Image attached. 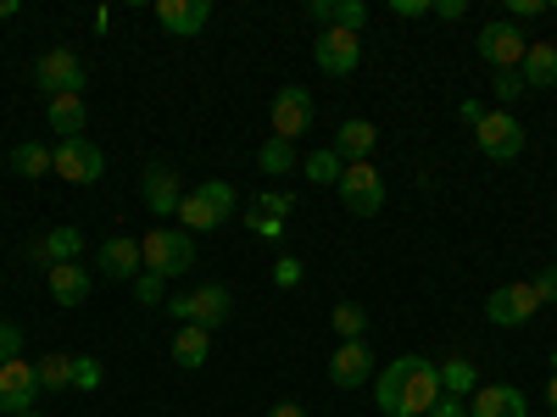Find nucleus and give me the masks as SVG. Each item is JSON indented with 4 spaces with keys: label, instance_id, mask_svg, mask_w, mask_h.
Returning <instances> with one entry per match:
<instances>
[{
    "label": "nucleus",
    "instance_id": "obj_25",
    "mask_svg": "<svg viewBox=\"0 0 557 417\" xmlns=\"http://www.w3.org/2000/svg\"><path fill=\"white\" fill-rule=\"evenodd\" d=\"M480 390V374H474V362L469 356H446L441 362V395H457V401H469Z\"/></svg>",
    "mask_w": 557,
    "mask_h": 417
},
{
    "label": "nucleus",
    "instance_id": "obj_1",
    "mask_svg": "<svg viewBox=\"0 0 557 417\" xmlns=\"http://www.w3.org/2000/svg\"><path fill=\"white\" fill-rule=\"evenodd\" d=\"M374 401L385 417H430V406L441 401V367L424 356H396L374 379Z\"/></svg>",
    "mask_w": 557,
    "mask_h": 417
},
{
    "label": "nucleus",
    "instance_id": "obj_10",
    "mask_svg": "<svg viewBox=\"0 0 557 417\" xmlns=\"http://www.w3.org/2000/svg\"><path fill=\"white\" fill-rule=\"evenodd\" d=\"M535 312H541V295L530 290V278L491 290V301H485V317L496 323V329H524V323H530Z\"/></svg>",
    "mask_w": 557,
    "mask_h": 417
},
{
    "label": "nucleus",
    "instance_id": "obj_5",
    "mask_svg": "<svg viewBox=\"0 0 557 417\" xmlns=\"http://www.w3.org/2000/svg\"><path fill=\"white\" fill-rule=\"evenodd\" d=\"M474 45H480V56H485L496 73H519V62H524V51H530V39H524V28H519L513 17L485 23Z\"/></svg>",
    "mask_w": 557,
    "mask_h": 417
},
{
    "label": "nucleus",
    "instance_id": "obj_22",
    "mask_svg": "<svg viewBox=\"0 0 557 417\" xmlns=\"http://www.w3.org/2000/svg\"><path fill=\"white\" fill-rule=\"evenodd\" d=\"M84 256V235L78 228H51V235H45L39 245H34V262H45V267H62V262H78Z\"/></svg>",
    "mask_w": 557,
    "mask_h": 417
},
{
    "label": "nucleus",
    "instance_id": "obj_20",
    "mask_svg": "<svg viewBox=\"0 0 557 417\" xmlns=\"http://www.w3.org/2000/svg\"><path fill=\"white\" fill-rule=\"evenodd\" d=\"M519 78H524V89H552V84H557V45L530 39V51H524V62H519Z\"/></svg>",
    "mask_w": 557,
    "mask_h": 417
},
{
    "label": "nucleus",
    "instance_id": "obj_37",
    "mask_svg": "<svg viewBox=\"0 0 557 417\" xmlns=\"http://www.w3.org/2000/svg\"><path fill=\"white\" fill-rule=\"evenodd\" d=\"M17 356H23V329L0 317V362H17Z\"/></svg>",
    "mask_w": 557,
    "mask_h": 417
},
{
    "label": "nucleus",
    "instance_id": "obj_46",
    "mask_svg": "<svg viewBox=\"0 0 557 417\" xmlns=\"http://www.w3.org/2000/svg\"><path fill=\"white\" fill-rule=\"evenodd\" d=\"M268 417H307V406H301V401H273Z\"/></svg>",
    "mask_w": 557,
    "mask_h": 417
},
{
    "label": "nucleus",
    "instance_id": "obj_8",
    "mask_svg": "<svg viewBox=\"0 0 557 417\" xmlns=\"http://www.w3.org/2000/svg\"><path fill=\"white\" fill-rule=\"evenodd\" d=\"M474 146L491 156V162H513L519 151H524V123L513 117V112H485V123L474 128Z\"/></svg>",
    "mask_w": 557,
    "mask_h": 417
},
{
    "label": "nucleus",
    "instance_id": "obj_45",
    "mask_svg": "<svg viewBox=\"0 0 557 417\" xmlns=\"http://www.w3.org/2000/svg\"><path fill=\"white\" fill-rule=\"evenodd\" d=\"M457 112H462V123H469V128H480V123H485V112H491V106H480V101H462V106H457Z\"/></svg>",
    "mask_w": 557,
    "mask_h": 417
},
{
    "label": "nucleus",
    "instance_id": "obj_43",
    "mask_svg": "<svg viewBox=\"0 0 557 417\" xmlns=\"http://www.w3.org/2000/svg\"><path fill=\"white\" fill-rule=\"evenodd\" d=\"M307 17L330 28V23H335V0H312V7H307Z\"/></svg>",
    "mask_w": 557,
    "mask_h": 417
},
{
    "label": "nucleus",
    "instance_id": "obj_16",
    "mask_svg": "<svg viewBox=\"0 0 557 417\" xmlns=\"http://www.w3.org/2000/svg\"><path fill=\"white\" fill-rule=\"evenodd\" d=\"M139 195H146V206H151L157 217H178V201H184L178 173H173L168 162H151L146 178H139Z\"/></svg>",
    "mask_w": 557,
    "mask_h": 417
},
{
    "label": "nucleus",
    "instance_id": "obj_47",
    "mask_svg": "<svg viewBox=\"0 0 557 417\" xmlns=\"http://www.w3.org/2000/svg\"><path fill=\"white\" fill-rule=\"evenodd\" d=\"M546 406H552V417H557V374H552V384H546Z\"/></svg>",
    "mask_w": 557,
    "mask_h": 417
},
{
    "label": "nucleus",
    "instance_id": "obj_4",
    "mask_svg": "<svg viewBox=\"0 0 557 417\" xmlns=\"http://www.w3.org/2000/svg\"><path fill=\"white\" fill-rule=\"evenodd\" d=\"M168 312L178 317V323H196V329H218V323H228L235 317V295H228L223 285H201V290H190V295H173L168 301Z\"/></svg>",
    "mask_w": 557,
    "mask_h": 417
},
{
    "label": "nucleus",
    "instance_id": "obj_7",
    "mask_svg": "<svg viewBox=\"0 0 557 417\" xmlns=\"http://www.w3.org/2000/svg\"><path fill=\"white\" fill-rule=\"evenodd\" d=\"M51 173H62L67 184H96L107 173V156L89 134H78V139H62V146L51 151Z\"/></svg>",
    "mask_w": 557,
    "mask_h": 417
},
{
    "label": "nucleus",
    "instance_id": "obj_21",
    "mask_svg": "<svg viewBox=\"0 0 557 417\" xmlns=\"http://www.w3.org/2000/svg\"><path fill=\"white\" fill-rule=\"evenodd\" d=\"M374 146H380V128L368 123V117H351V123H341V134H335L341 162H368V156H374Z\"/></svg>",
    "mask_w": 557,
    "mask_h": 417
},
{
    "label": "nucleus",
    "instance_id": "obj_32",
    "mask_svg": "<svg viewBox=\"0 0 557 417\" xmlns=\"http://www.w3.org/2000/svg\"><path fill=\"white\" fill-rule=\"evenodd\" d=\"M134 301H139V306H162V301H168V278L139 273V278H134Z\"/></svg>",
    "mask_w": 557,
    "mask_h": 417
},
{
    "label": "nucleus",
    "instance_id": "obj_38",
    "mask_svg": "<svg viewBox=\"0 0 557 417\" xmlns=\"http://www.w3.org/2000/svg\"><path fill=\"white\" fill-rule=\"evenodd\" d=\"M246 228H251L257 240H285V223H278V217H262V212H246Z\"/></svg>",
    "mask_w": 557,
    "mask_h": 417
},
{
    "label": "nucleus",
    "instance_id": "obj_36",
    "mask_svg": "<svg viewBox=\"0 0 557 417\" xmlns=\"http://www.w3.org/2000/svg\"><path fill=\"white\" fill-rule=\"evenodd\" d=\"M301 278H307V267H301L296 256H278V262H273V285H278V290H296Z\"/></svg>",
    "mask_w": 557,
    "mask_h": 417
},
{
    "label": "nucleus",
    "instance_id": "obj_34",
    "mask_svg": "<svg viewBox=\"0 0 557 417\" xmlns=\"http://www.w3.org/2000/svg\"><path fill=\"white\" fill-rule=\"evenodd\" d=\"M491 89H496V106H502V112L513 106L519 96H530V89H524V78H519V73H496V84H491Z\"/></svg>",
    "mask_w": 557,
    "mask_h": 417
},
{
    "label": "nucleus",
    "instance_id": "obj_9",
    "mask_svg": "<svg viewBox=\"0 0 557 417\" xmlns=\"http://www.w3.org/2000/svg\"><path fill=\"white\" fill-rule=\"evenodd\" d=\"M34 84L45 89V101H57V96H78V89H84V62L57 45V51H45V56L34 62Z\"/></svg>",
    "mask_w": 557,
    "mask_h": 417
},
{
    "label": "nucleus",
    "instance_id": "obj_29",
    "mask_svg": "<svg viewBox=\"0 0 557 417\" xmlns=\"http://www.w3.org/2000/svg\"><path fill=\"white\" fill-rule=\"evenodd\" d=\"M257 167H262L268 178H285V173L296 167V146H285V139H268V146L257 151Z\"/></svg>",
    "mask_w": 557,
    "mask_h": 417
},
{
    "label": "nucleus",
    "instance_id": "obj_39",
    "mask_svg": "<svg viewBox=\"0 0 557 417\" xmlns=\"http://www.w3.org/2000/svg\"><path fill=\"white\" fill-rule=\"evenodd\" d=\"M530 290L541 295V306H552V301H557V267H541V273L530 278Z\"/></svg>",
    "mask_w": 557,
    "mask_h": 417
},
{
    "label": "nucleus",
    "instance_id": "obj_15",
    "mask_svg": "<svg viewBox=\"0 0 557 417\" xmlns=\"http://www.w3.org/2000/svg\"><path fill=\"white\" fill-rule=\"evenodd\" d=\"M469 417H530V401L519 384H480L469 395Z\"/></svg>",
    "mask_w": 557,
    "mask_h": 417
},
{
    "label": "nucleus",
    "instance_id": "obj_24",
    "mask_svg": "<svg viewBox=\"0 0 557 417\" xmlns=\"http://www.w3.org/2000/svg\"><path fill=\"white\" fill-rule=\"evenodd\" d=\"M207 356H212V334H207V329H196V323H184V329L173 334V362L196 374V367H207Z\"/></svg>",
    "mask_w": 557,
    "mask_h": 417
},
{
    "label": "nucleus",
    "instance_id": "obj_42",
    "mask_svg": "<svg viewBox=\"0 0 557 417\" xmlns=\"http://www.w3.org/2000/svg\"><path fill=\"white\" fill-rule=\"evenodd\" d=\"M396 17H430V0H391Z\"/></svg>",
    "mask_w": 557,
    "mask_h": 417
},
{
    "label": "nucleus",
    "instance_id": "obj_27",
    "mask_svg": "<svg viewBox=\"0 0 557 417\" xmlns=\"http://www.w3.org/2000/svg\"><path fill=\"white\" fill-rule=\"evenodd\" d=\"M301 173H307L312 184H341V178H346V162H341L335 146H323V151H312V156L301 162Z\"/></svg>",
    "mask_w": 557,
    "mask_h": 417
},
{
    "label": "nucleus",
    "instance_id": "obj_48",
    "mask_svg": "<svg viewBox=\"0 0 557 417\" xmlns=\"http://www.w3.org/2000/svg\"><path fill=\"white\" fill-rule=\"evenodd\" d=\"M0 17H17V0H0Z\"/></svg>",
    "mask_w": 557,
    "mask_h": 417
},
{
    "label": "nucleus",
    "instance_id": "obj_31",
    "mask_svg": "<svg viewBox=\"0 0 557 417\" xmlns=\"http://www.w3.org/2000/svg\"><path fill=\"white\" fill-rule=\"evenodd\" d=\"M251 212H262V217H278V223H285V217L296 212V195H290V190H262V195L251 201Z\"/></svg>",
    "mask_w": 557,
    "mask_h": 417
},
{
    "label": "nucleus",
    "instance_id": "obj_50",
    "mask_svg": "<svg viewBox=\"0 0 557 417\" xmlns=\"http://www.w3.org/2000/svg\"><path fill=\"white\" fill-rule=\"evenodd\" d=\"M552 367H557V351H552Z\"/></svg>",
    "mask_w": 557,
    "mask_h": 417
},
{
    "label": "nucleus",
    "instance_id": "obj_19",
    "mask_svg": "<svg viewBox=\"0 0 557 417\" xmlns=\"http://www.w3.org/2000/svg\"><path fill=\"white\" fill-rule=\"evenodd\" d=\"M101 273H107V278H117V285H134V278L146 273V256H139V240H128V235L107 240V245H101Z\"/></svg>",
    "mask_w": 557,
    "mask_h": 417
},
{
    "label": "nucleus",
    "instance_id": "obj_28",
    "mask_svg": "<svg viewBox=\"0 0 557 417\" xmlns=\"http://www.w3.org/2000/svg\"><path fill=\"white\" fill-rule=\"evenodd\" d=\"M34 379H39V390H73V356H39Z\"/></svg>",
    "mask_w": 557,
    "mask_h": 417
},
{
    "label": "nucleus",
    "instance_id": "obj_35",
    "mask_svg": "<svg viewBox=\"0 0 557 417\" xmlns=\"http://www.w3.org/2000/svg\"><path fill=\"white\" fill-rule=\"evenodd\" d=\"M73 390H101V362L96 356H73Z\"/></svg>",
    "mask_w": 557,
    "mask_h": 417
},
{
    "label": "nucleus",
    "instance_id": "obj_26",
    "mask_svg": "<svg viewBox=\"0 0 557 417\" xmlns=\"http://www.w3.org/2000/svg\"><path fill=\"white\" fill-rule=\"evenodd\" d=\"M12 173L17 178H45V173H51V151H45L39 139H23V146L12 151Z\"/></svg>",
    "mask_w": 557,
    "mask_h": 417
},
{
    "label": "nucleus",
    "instance_id": "obj_12",
    "mask_svg": "<svg viewBox=\"0 0 557 417\" xmlns=\"http://www.w3.org/2000/svg\"><path fill=\"white\" fill-rule=\"evenodd\" d=\"M273 139H285V146H296V134H307V123H312V89H301V84H285L273 96Z\"/></svg>",
    "mask_w": 557,
    "mask_h": 417
},
{
    "label": "nucleus",
    "instance_id": "obj_33",
    "mask_svg": "<svg viewBox=\"0 0 557 417\" xmlns=\"http://www.w3.org/2000/svg\"><path fill=\"white\" fill-rule=\"evenodd\" d=\"M330 28L362 34V28H368V7H362V0H335V23H330Z\"/></svg>",
    "mask_w": 557,
    "mask_h": 417
},
{
    "label": "nucleus",
    "instance_id": "obj_17",
    "mask_svg": "<svg viewBox=\"0 0 557 417\" xmlns=\"http://www.w3.org/2000/svg\"><path fill=\"white\" fill-rule=\"evenodd\" d=\"M368 374H374V356H368V340H341V351L330 356V379L341 390H362Z\"/></svg>",
    "mask_w": 557,
    "mask_h": 417
},
{
    "label": "nucleus",
    "instance_id": "obj_41",
    "mask_svg": "<svg viewBox=\"0 0 557 417\" xmlns=\"http://www.w3.org/2000/svg\"><path fill=\"white\" fill-rule=\"evenodd\" d=\"M462 12H469V0H435L430 7V17H446V23H457Z\"/></svg>",
    "mask_w": 557,
    "mask_h": 417
},
{
    "label": "nucleus",
    "instance_id": "obj_49",
    "mask_svg": "<svg viewBox=\"0 0 557 417\" xmlns=\"http://www.w3.org/2000/svg\"><path fill=\"white\" fill-rule=\"evenodd\" d=\"M17 417H39V412H17Z\"/></svg>",
    "mask_w": 557,
    "mask_h": 417
},
{
    "label": "nucleus",
    "instance_id": "obj_40",
    "mask_svg": "<svg viewBox=\"0 0 557 417\" xmlns=\"http://www.w3.org/2000/svg\"><path fill=\"white\" fill-rule=\"evenodd\" d=\"M430 417H469V401H457V395H441L430 406Z\"/></svg>",
    "mask_w": 557,
    "mask_h": 417
},
{
    "label": "nucleus",
    "instance_id": "obj_44",
    "mask_svg": "<svg viewBox=\"0 0 557 417\" xmlns=\"http://www.w3.org/2000/svg\"><path fill=\"white\" fill-rule=\"evenodd\" d=\"M530 12H546V0H507V17H530Z\"/></svg>",
    "mask_w": 557,
    "mask_h": 417
},
{
    "label": "nucleus",
    "instance_id": "obj_18",
    "mask_svg": "<svg viewBox=\"0 0 557 417\" xmlns=\"http://www.w3.org/2000/svg\"><path fill=\"white\" fill-rule=\"evenodd\" d=\"M45 290H51L57 306H84L89 301V267H78V262L45 267Z\"/></svg>",
    "mask_w": 557,
    "mask_h": 417
},
{
    "label": "nucleus",
    "instance_id": "obj_14",
    "mask_svg": "<svg viewBox=\"0 0 557 417\" xmlns=\"http://www.w3.org/2000/svg\"><path fill=\"white\" fill-rule=\"evenodd\" d=\"M157 23L173 39H196L212 23V0H157Z\"/></svg>",
    "mask_w": 557,
    "mask_h": 417
},
{
    "label": "nucleus",
    "instance_id": "obj_3",
    "mask_svg": "<svg viewBox=\"0 0 557 417\" xmlns=\"http://www.w3.org/2000/svg\"><path fill=\"white\" fill-rule=\"evenodd\" d=\"M178 217L190 223V235L223 228L228 217H235V184H228V178H207V184H196V190L178 201Z\"/></svg>",
    "mask_w": 557,
    "mask_h": 417
},
{
    "label": "nucleus",
    "instance_id": "obj_2",
    "mask_svg": "<svg viewBox=\"0 0 557 417\" xmlns=\"http://www.w3.org/2000/svg\"><path fill=\"white\" fill-rule=\"evenodd\" d=\"M139 256H146V273L157 278H184L196 267V235L190 228H151L139 240Z\"/></svg>",
    "mask_w": 557,
    "mask_h": 417
},
{
    "label": "nucleus",
    "instance_id": "obj_23",
    "mask_svg": "<svg viewBox=\"0 0 557 417\" xmlns=\"http://www.w3.org/2000/svg\"><path fill=\"white\" fill-rule=\"evenodd\" d=\"M45 123H51L62 139H78L89 112H84V96H57V101H45Z\"/></svg>",
    "mask_w": 557,
    "mask_h": 417
},
{
    "label": "nucleus",
    "instance_id": "obj_30",
    "mask_svg": "<svg viewBox=\"0 0 557 417\" xmlns=\"http://www.w3.org/2000/svg\"><path fill=\"white\" fill-rule=\"evenodd\" d=\"M335 334H341V340H362V334H368V312H362L357 301H341V306H335Z\"/></svg>",
    "mask_w": 557,
    "mask_h": 417
},
{
    "label": "nucleus",
    "instance_id": "obj_6",
    "mask_svg": "<svg viewBox=\"0 0 557 417\" xmlns=\"http://www.w3.org/2000/svg\"><path fill=\"white\" fill-rule=\"evenodd\" d=\"M335 190H341V201H346L351 217H380V206H385V178H380L374 162H351Z\"/></svg>",
    "mask_w": 557,
    "mask_h": 417
},
{
    "label": "nucleus",
    "instance_id": "obj_11",
    "mask_svg": "<svg viewBox=\"0 0 557 417\" xmlns=\"http://www.w3.org/2000/svg\"><path fill=\"white\" fill-rule=\"evenodd\" d=\"M312 56H318V67L330 73V78H351L357 62H362V34H351V28H323V39L312 45Z\"/></svg>",
    "mask_w": 557,
    "mask_h": 417
},
{
    "label": "nucleus",
    "instance_id": "obj_13",
    "mask_svg": "<svg viewBox=\"0 0 557 417\" xmlns=\"http://www.w3.org/2000/svg\"><path fill=\"white\" fill-rule=\"evenodd\" d=\"M39 401V379H34V362H0V412L17 417V412H34Z\"/></svg>",
    "mask_w": 557,
    "mask_h": 417
}]
</instances>
